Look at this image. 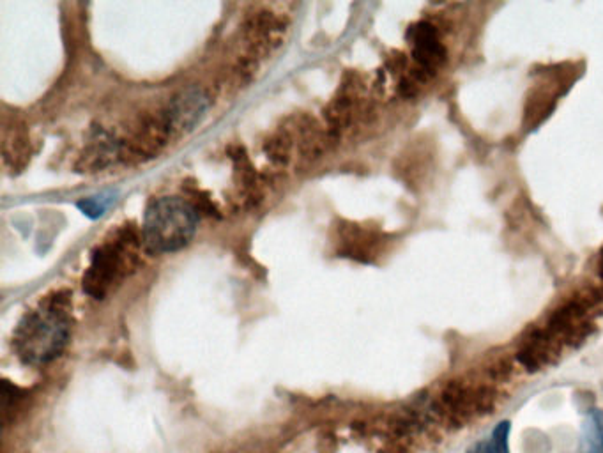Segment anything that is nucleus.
Masks as SVG:
<instances>
[{
    "label": "nucleus",
    "instance_id": "f257e3e1",
    "mask_svg": "<svg viewBox=\"0 0 603 453\" xmlns=\"http://www.w3.org/2000/svg\"><path fill=\"white\" fill-rule=\"evenodd\" d=\"M199 225L197 211L188 200L163 197L147 208L144 239L158 254H172L190 243Z\"/></svg>",
    "mask_w": 603,
    "mask_h": 453
},
{
    "label": "nucleus",
    "instance_id": "f03ea898",
    "mask_svg": "<svg viewBox=\"0 0 603 453\" xmlns=\"http://www.w3.org/2000/svg\"><path fill=\"white\" fill-rule=\"evenodd\" d=\"M68 335V319L61 308H39L20 323L15 337L16 351L31 365H45L59 356Z\"/></svg>",
    "mask_w": 603,
    "mask_h": 453
},
{
    "label": "nucleus",
    "instance_id": "7ed1b4c3",
    "mask_svg": "<svg viewBox=\"0 0 603 453\" xmlns=\"http://www.w3.org/2000/svg\"><path fill=\"white\" fill-rule=\"evenodd\" d=\"M411 41H413L414 61L418 62V68L428 73L430 77H434L436 71L448 59V52L439 39L436 27L428 22L414 25L411 29Z\"/></svg>",
    "mask_w": 603,
    "mask_h": 453
},
{
    "label": "nucleus",
    "instance_id": "20e7f679",
    "mask_svg": "<svg viewBox=\"0 0 603 453\" xmlns=\"http://www.w3.org/2000/svg\"><path fill=\"white\" fill-rule=\"evenodd\" d=\"M206 108L207 101L204 94L197 91V89L188 91L172 103L170 112H168L170 126H174V130H186V128H190L193 124H197V121H200V117L204 116Z\"/></svg>",
    "mask_w": 603,
    "mask_h": 453
},
{
    "label": "nucleus",
    "instance_id": "39448f33",
    "mask_svg": "<svg viewBox=\"0 0 603 453\" xmlns=\"http://www.w3.org/2000/svg\"><path fill=\"white\" fill-rule=\"evenodd\" d=\"M554 107H556V94L550 93L549 89H536L526 103L524 126L527 130H533L535 126L543 123V119H547Z\"/></svg>",
    "mask_w": 603,
    "mask_h": 453
},
{
    "label": "nucleus",
    "instance_id": "423d86ee",
    "mask_svg": "<svg viewBox=\"0 0 603 453\" xmlns=\"http://www.w3.org/2000/svg\"><path fill=\"white\" fill-rule=\"evenodd\" d=\"M579 453H603V411L591 409L582 425Z\"/></svg>",
    "mask_w": 603,
    "mask_h": 453
},
{
    "label": "nucleus",
    "instance_id": "0eeeda50",
    "mask_svg": "<svg viewBox=\"0 0 603 453\" xmlns=\"http://www.w3.org/2000/svg\"><path fill=\"white\" fill-rule=\"evenodd\" d=\"M467 453H510V423H499L490 438L476 443Z\"/></svg>",
    "mask_w": 603,
    "mask_h": 453
},
{
    "label": "nucleus",
    "instance_id": "6e6552de",
    "mask_svg": "<svg viewBox=\"0 0 603 453\" xmlns=\"http://www.w3.org/2000/svg\"><path fill=\"white\" fill-rule=\"evenodd\" d=\"M112 197L107 195H101V197H92V199L84 200L78 204V208L84 211V215L91 216V218H98L107 211L108 206L112 204Z\"/></svg>",
    "mask_w": 603,
    "mask_h": 453
}]
</instances>
